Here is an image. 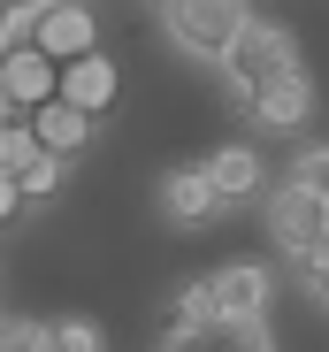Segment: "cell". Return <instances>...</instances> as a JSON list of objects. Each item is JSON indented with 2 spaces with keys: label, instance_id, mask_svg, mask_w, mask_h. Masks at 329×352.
<instances>
[{
  "label": "cell",
  "instance_id": "obj_21",
  "mask_svg": "<svg viewBox=\"0 0 329 352\" xmlns=\"http://www.w3.org/2000/svg\"><path fill=\"white\" fill-rule=\"evenodd\" d=\"M321 207H329V199H321Z\"/></svg>",
  "mask_w": 329,
  "mask_h": 352
},
{
  "label": "cell",
  "instance_id": "obj_17",
  "mask_svg": "<svg viewBox=\"0 0 329 352\" xmlns=\"http://www.w3.org/2000/svg\"><path fill=\"white\" fill-rule=\"evenodd\" d=\"M306 283H314V299H321V307H329V253H321V261H314V268H306Z\"/></svg>",
  "mask_w": 329,
  "mask_h": 352
},
{
  "label": "cell",
  "instance_id": "obj_18",
  "mask_svg": "<svg viewBox=\"0 0 329 352\" xmlns=\"http://www.w3.org/2000/svg\"><path fill=\"white\" fill-rule=\"evenodd\" d=\"M16 23H23V16L8 8V0H0V46H8V38H16Z\"/></svg>",
  "mask_w": 329,
  "mask_h": 352
},
{
  "label": "cell",
  "instance_id": "obj_19",
  "mask_svg": "<svg viewBox=\"0 0 329 352\" xmlns=\"http://www.w3.org/2000/svg\"><path fill=\"white\" fill-rule=\"evenodd\" d=\"M8 8H16V16H31V8H38V0H8Z\"/></svg>",
  "mask_w": 329,
  "mask_h": 352
},
{
  "label": "cell",
  "instance_id": "obj_20",
  "mask_svg": "<svg viewBox=\"0 0 329 352\" xmlns=\"http://www.w3.org/2000/svg\"><path fill=\"white\" fill-rule=\"evenodd\" d=\"M0 322H8V314H0Z\"/></svg>",
  "mask_w": 329,
  "mask_h": 352
},
{
  "label": "cell",
  "instance_id": "obj_6",
  "mask_svg": "<svg viewBox=\"0 0 329 352\" xmlns=\"http://www.w3.org/2000/svg\"><path fill=\"white\" fill-rule=\"evenodd\" d=\"M199 307L207 314H230V322H260L268 314V268L260 261H223L199 276Z\"/></svg>",
  "mask_w": 329,
  "mask_h": 352
},
{
  "label": "cell",
  "instance_id": "obj_1",
  "mask_svg": "<svg viewBox=\"0 0 329 352\" xmlns=\"http://www.w3.org/2000/svg\"><path fill=\"white\" fill-rule=\"evenodd\" d=\"M268 238H276V253L306 276L329 253V207H321V192H306L299 176H284V192L268 199Z\"/></svg>",
  "mask_w": 329,
  "mask_h": 352
},
{
  "label": "cell",
  "instance_id": "obj_5",
  "mask_svg": "<svg viewBox=\"0 0 329 352\" xmlns=\"http://www.w3.org/2000/svg\"><path fill=\"white\" fill-rule=\"evenodd\" d=\"M0 85H8V100L31 115L38 100H54V92H62V62H54V54H46L23 23H16V38L0 46Z\"/></svg>",
  "mask_w": 329,
  "mask_h": 352
},
{
  "label": "cell",
  "instance_id": "obj_13",
  "mask_svg": "<svg viewBox=\"0 0 329 352\" xmlns=\"http://www.w3.org/2000/svg\"><path fill=\"white\" fill-rule=\"evenodd\" d=\"M31 153H38V123H31V115H8V123H0V161L23 168Z\"/></svg>",
  "mask_w": 329,
  "mask_h": 352
},
{
  "label": "cell",
  "instance_id": "obj_16",
  "mask_svg": "<svg viewBox=\"0 0 329 352\" xmlns=\"http://www.w3.org/2000/svg\"><path fill=\"white\" fill-rule=\"evenodd\" d=\"M23 207H31V192H23V176H16L8 161H0V230H8V222H16Z\"/></svg>",
  "mask_w": 329,
  "mask_h": 352
},
{
  "label": "cell",
  "instance_id": "obj_2",
  "mask_svg": "<svg viewBox=\"0 0 329 352\" xmlns=\"http://www.w3.org/2000/svg\"><path fill=\"white\" fill-rule=\"evenodd\" d=\"M299 62V46H291V31H276V23H245L238 31V46L223 54V62H214V69H223V85H230V100L245 107L268 77H284Z\"/></svg>",
  "mask_w": 329,
  "mask_h": 352
},
{
  "label": "cell",
  "instance_id": "obj_4",
  "mask_svg": "<svg viewBox=\"0 0 329 352\" xmlns=\"http://www.w3.org/2000/svg\"><path fill=\"white\" fill-rule=\"evenodd\" d=\"M23 31L54 54V62H77V54L100 46V8L92 0H38V8L23 16Z\"/></svg>",
  "mask_w": 329,
  "mask_h": 352
},
{
  "label": "cell",
  "instance_id": "obj_9",
  "mask_svg": "<svg viewBox=\"0 0 329 352\" xmlns=\"http://www.w3.org/2000/svg\"><path fill=\"white\" fill-rule=\"evenodd\" d=\"M115 92H123V69L107 62V54H77V62H62V100H77L84 115H115Z\"/></svg>",
  "mask_w": 329,
  "mask_h": 352
},
{
  "label": "cell",
  "instance_id": "obj_10",
  "mask_svg": "<svg viewBox=\"0 0 329 352\" xmlns=\"http://www.w3.org/2000/svg\"><path fill=\"white\" fill-rule=\"evenodd\" d=\"M31 123H38V146H54V153H84L92 146V123H100V115H84L77 100H62V92H54V100H38L31 107Z\"/></svg>",
  "mask_w": 329,
  "mask_h": 352
},
{
  "label": "cell",
  "instance_id": "obj_3",
  "mask_svg": "<svg viewBox=\"0 0 329 352\" xmlns=\"http://www.w3.org/2000/svg\"><path fill=\"white\" fill-rule=\"evenodd\" d=\"M245 23H253L245 0H169V38L184 54H199V62H223Z\"/></svg>",
  "mask_w": 329,
  "mask_h": 352
},
{
  "label": "cell",
  "instance_id": "obj_12",
  "mask_svg": "<svg viewBox=\"0 0 329 352\" xmlns=\"http://www.w3.org/2000/svg\"><path fill=\"white\" fill-rule=\"evenodd\" d=\"M62 168H69V153L38 146V153H31V161H23L16 176H23V192H31V199H54V192H62Z\"/></svg>",
  "mask_w": 329,
  "mask_h": 352
},
{
  "label": "cell",
  "instance_id": "obj_14",
  "mask_svg": "<svg viewBox=\"0 0 329 352\" xmlns=\"http://www.w3.org/2000/svg\"><path fill=\"white\" fill-rule=\"evenodd\" d=\"M291 176H299V184H306V192H321V199H329V146H306Z\"/></svg>",
  "mask_w": 329,
  "mask_h": 352
},
{
  "label": "cell",
  "instance_id": "obj_8",
  "mask_svg": "<svg viewBox=\"0 0 329 352\" xmlns=\"http://www.w3.org/2000/svg\"><path fill=\"white\" fill-rule=\"evenodd\" d=\"M245 115H253L260 131H306V123H314V85H306V69L291 62L284 77H268V85L245 100Z\"/></svg>",
  "mask_w": 329,
  "mask_h": 352
},
{
  "label": "cell",
  "instance_id": "obj_11",
  "mask_svg": "<svg viewBox=\"0 0 329 352\" xmlns=\"http://www.w3.org/2000/svg\"><path fill=\"white\" fill-rule=\"evenodd\" d=\"M207 176H214V184H223V199L238 207V199L260 192V153H253V146H214V153H207Z\"/></svg>",
  "mask_w": 329,
  "mask_h": 352
},
{
  "label": "cell",
  "instance_id": "obj_15",
  "mask_svg": "<svg viewBox=\"0 0 329 352\" xmlns=\"http://www.w3.org/2000/svg\"><path fill=\"white\" fill-rule=\"evenodd\" d=\"M54 344H62V352H92V344H100V322H84V314L54 322Z\"/></svg>",
  "mask_w": 329,
  "mask_h": 352
},
{
  "label": "cell",
  "instance_id": "obj_7",
  "mask_svg": "<svg viewBox=\"0 0 329 352\" xmlns=\"http://www.w3.org/2000/svg\"><path fill=\"white\" fill-rule=\"evenodd\" d=\"M153 207L169 214V222H214L230 199H223V184L207 176V161H192V168H169V176L153 184Z\"/></svg>",
  "mask_w": 329,
  "mask_h": 352
}]
</instances>
